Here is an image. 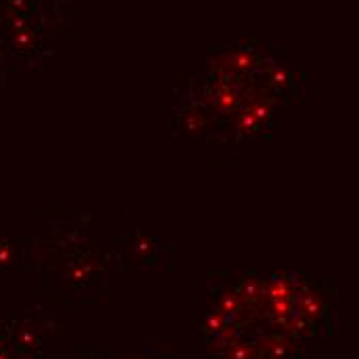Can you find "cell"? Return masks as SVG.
<instances>
[{
	"label": "cell",
	"mask_w": 359,
	"mask_h": 359,
	"mask_svg": "<svg viewBox=\"0 0 359 359\" xmlns=\"http://www.w3.org/2000/svg\"><path fill=\"white\" fill-rule=\"evenodd\" d=\"M217 100H219V108L221 109H231L233 108V104H236L233 93L227 91V89H221V91L217 93Z\"/></svg>",
	"instance_id": "6da1fadb"
}]
</instances>
